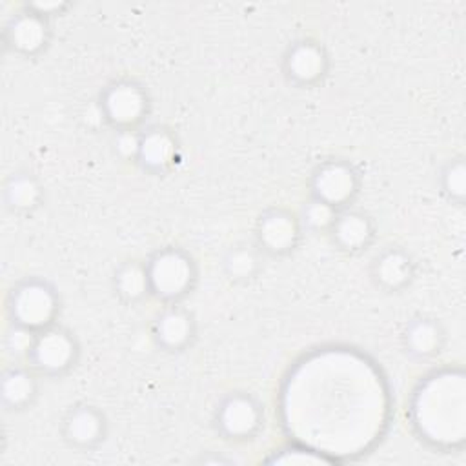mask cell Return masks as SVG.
Returning <instances> with one entry per match:
<instances>
[{
    "instance_id": "6da1fadb",
    "label": "cell",
    "mask_w": 466,
    "mask_h": 466,
    "mask_svg": "<svg viewBox=\"0 0 466 466\" xmlns=\"http://www.w3.org/2000/svg\"><path fill=\"white\" fill-rule=\"evenodd\" d=\"M62 299L56 286L46 277L27 275L18 279L5 297V317L9 324L35 333L58 324Z\"/></svg>"
},
{
    "instance_id": "7a4b0ae2",
    "label": "cell",
    "mask_w": 466,
    "mask_h": 466,
    "mask_svg": "<svg viewBox=\"0 0 466 466\" xmlns=\"http://www.w3.org/2000/svg\"><path fill=\"white\" fill-rule=\"evenodd\" d=\"M151 299L166 304H180L198 282V264L195 257L180 246L157 248L146 258Z\"/></svg>"
},
{
    "instance_id": "3957f363",
    "label": "cell",
    "mask_w": 466,
    "mask_h": 466,
    "mask_svg": "<svg viewBox=\"0 0 466 466\" xmlns=\"http://www.w3.org/2000/svg\"><path fill=\"white\" fill-rule=\"evenodd\" d=\"M96 107L102 122L113 131L142 129L151 115V95L140 80L120 76L102 87Z\"/></svg>"
},
{
    "instance_id": "277c9868",
    "label": "cell",
    "mask_w": 466,
    "mask_h": 466,
    "mask_svg": "<svg viewBox=\"0 0 466 466\" xmlns=\"http://www.w3.org/2000/svg\"><path fill=\"white\" fill-rule=\"evenodd\" d=\"M266 411L257 395L233 390L224 393L213 410V428L228 442H249L264 428Z\"/></svg>"
},
{
    "instance_id": "5b68a950",
    "label": "cell",
    "mask_w": 466,
    "mask_h": 466,
    "mask_svg": "<svg viewBox=\"0 0 466 466\" xmlns=\"http://www.w3.org/2000/svg\"><path fill=\"white\" fill-rule=\"evenodd\" d=\"M80 359L76 335L60 322L36 333L27 364L42 379H60L75 370Z\"/></svg>"
},
{
    "instance_id": "8992f818",
    "label": "cell",
    "mask_w": 466,
    "mask_h": 466,
    "mask_svg": "<svg viewBox=\"0 0 466 466\" xmlns=\"http://www.w3.org/2000/svg\"><path fill=\"white\" fill-rule=\"evenodd\" d=\"M309 197H315L337 209L353 206L360 195L362 177L357 166L340 157L324 158L315 164L308 180Z\"/></svg>"
},
{
    "instance_id": "52a82bcc",
    "label": "cell",
    "mask_w": 466,
    "mask_h": 466,
    "mask_svg": "<svg viewBox=\"0 0 466 466\" xmlns=\"http://www.w3.org/2000/svg\"><path fill=\"white\" fill-rule=\"evenodd\" d=\"M304 238L299 213L286 206L262 209L253 226V242L264 257L282 258L291 255Z\"/></svg>"
},
{
    "instance_id": "ba28073f",
    "label": "cell",
    "mask_w": 466,
    "mask_h": 466,
    "mask_svg": "<svg viewBox=\"0 0 466 466\" xmlns=\"http://www.w3.org/2000/svg\"><path fill=\"white\" fill-rule=\"evenodd\" d=\"M331 60L326 46L311 36L289 42L282 53L280 69L284 80L297 89L320 86L329 75Z\"/></svg>"
},
{
    "instance_id": "9c48e42d",
    "label": "cell",
    "mask_w": 466,
    "mask_h": 466,
    "mask_svg": "<svg viewBox=\"0 0 466 466\" xmlns=\"http://www.w3.org/2000/svg\"><path fill=\"white\" fill-rule=\"evenodd\" d=\"M51 38V20L35 13L25 4L7 18L2 29L5 49L22 58H36L46 53Z\"/></svg>"
},
{
    "instance_id": "30bf717a",
    "label": "cell",
    "mask_w": 466,
    "mask_h": 466,
    "mask_svg": "<svg viewBox=\"0 0 466 466\" xmlns=\"http://www.w3.org/2000/svg\"><path fill=\"white\" fill-rule=\"evenodd\" d=\"M109 433V419L102 408L91 402L71 404L60 419L62 441L76 451L98 448Z\"/></svg>"
},
{
    "instance_id": "8fae6325",
    "label": "cell",
    "mask_w": 466,
    "mask_h": 466,
    "mask_svg": "<svg viewBox=\"0 0 466 466\" xmlns=\"http://www.w3.org/2000/svg\"><path fill=\"white\" fill-rule=\"evenodd\" d=\"M182 147L177 131L166 124H147L142 127L140 153L137 167L151 177H164L180 162Z\"/></svg>"
},
{
    "instance_id": "7c38bea8",
    "label": "cell",
    "mask_w": 466,
    "mask_h": 466,
    "mask_svg": "<svg viewBox=\"0 0 466 466\" xmlns=\"http://www.w3.org/2000/svg\"><path fill=\"white\" fill-rule=\"evenodd\" d=\"M153 344L169 355L187 351L197 339L195 315L180 304H166L151 322Z\"/></svg>"
},
{
    "instance_id": "4fadbf2b",
    "label": "cell",
    "mask_w": 466,
    "mask_h": 466,
    "mask_svg": "<svg viewBox=\"0 0 466 466\" xmlns=\"http://www.w3.org/2000/svg\"><path fill=\"white\" fill-rule=\"evenodd\" d=\"M417 277V262L402 246H386L379 249L370 262V279L384 293H400L408 289Z\"/></svg>"
},
{
    "instance_id": "5bb4252c",
    "label": "cell",
    "mask_w": 466,
    "mask_h": 466,
    "mask_svg": "<svg viewBox=\"0 0 466 466\" xmlns=\"http://www.w3.org/2000/svg\"><path fill=\"white\" fill-rule=\"evenodd\" d=\"M400 346L408 359L415 362H431L444 351L446 329L442 322L431 315H413L402 326Z\"/></svg>"
},
{
    "instance_id": "9a60e30c",
    "label": "cell",
    "mask_w": 466,
    "mask_h": 466,
    "mask_svg": "<svg viewBox=\"0 0 466 466\" xmlns=\"http://www.w3.org/2000/svg\"><path fill=\"white\" fill-rule=\"evenodd\" d=\"M328 237L339 251L346 255H359L371 248L375 242L377 226L368 211L350 206L339 209Z\"/></svg>"
},
{
    "instance_id": "2e32d148",
    "label": "cell",
    "mask_w": 466,
    "mask_h": 466,
    "mask_svg": "<svg viewBox=\"0 0 466 466\" xmlns=\"http://www.w3.org/2000/svg\"><path fill=\"white\" fill-rule=\"evenodd\" d=\"M40 375L27 362H9L0 377V402L9 413L29 410L40 391Z\"/></svg>"
},
{
    "instance_id": "e0dca14e",
    "label": "cell",
    "mask_w": 466,
    "mask_h": 466,
    "mask_svg": "<svg viewBox=\"0 0 466 466\" xmlns=\"http://www.w3.org/2000/svg\"><path fill=\"white\" fill-rule=\"evenodd\" d=\"M46 189L38 175L29 169H16L4 180L2 202L15 215H33L44 206Z\"/></svg>"
},
{
    "instance_id": "ac0fdd59",
    "label": "cell",
    "mask_w": 466,
    "mask_h": 466,
    "mask_svg": "<svg viewBox=\"0 0 466 466\" xmlns=\"http://www.w3.org/2000/svg\"><path fill=\"white\" fill-rule=\"evenodd\" d=\"M113 295L126 306H138L151 299L146 260L126 258L111 275Z\"/></svg>"
},
{
    "instance_id": "d6986e66",
    "label": "cell",
    "mask_w": 466,
    "mask_h": 466,
    "mask_svg": "<svg viewBox=\"0 0 466 466\" xmlns=\"http://www.w3.org/2000/svg\"><path fill=\"white\" fill-rule=\"evenodd\" d=\"M264 258V253L255 246V242H235L224 251L220 268L229 282L246 284L260 275Z\"/></svg>"
},
{
    "instance_id": "ffe728a7",
    "label": "cell",
    "mask_w": 466,
    "mask_h": 466,
    "mask_svg": "<svg viewBox=\"0 0 466 466\" xmlns=\"http://www.w3.org/2000/svg\"><path fill=\"white\" fill-rule=\"evenodd\" d=\"M266 464H282V466H329L339 461L328 455L326 451L313 448L302 442H289L273 450L266 459Z\"/></svg>"
},
{
    "instance_id": "44dd1931",
    "label": "cell",
    "mask_w": 466,
    "mask_h": 466,
    "mask_svg": "<svg viewBox=\"0 0 466 466\" xmlns=\"http://www.w3.org/2000/svg\"><path fill=\"white\" fill-rule=\"evenodd\" d=\"M439 193L444 200L462 208L466 202V158L462 153L450 157L437 175Z\"/></svg>"
},
{
    "instance_id": "7402d4cb",
    "label": "cell",
    "mask_w": 466,
    "mask_h": 466,
    "mask_svg": "<svg viewBox=\"0 0 466 466\" xmlns=\"http://www.w3.org/2000/svg\"><path fill=\"white\" fill-rule=\"evenodd\" d=\"M297 213H299L300 224L304 228V233L328 235V231L331 229V226L335 222L339 209L315 198V197H308V200L302 202V206Z\"/></svg>"
},
{
    "instance_id": "603a6c76",
    "label": "cell",
    "mask_w": 466,
    "mask_h": 466,
    "mask_svg": "<svg viewBox=\"0 0 466 466\" xmlns=\"http://www.w3.org/2000/svg\"><path fill=\"white\" fill-rule=\"evenodd\" d=\"M35 337H36L35 331L7 322L4 350H5V355L11 359V362H27L31 348L35 344Z\"/></svg>"
},
{
    "instance_id": "cb8c5ba5",
    "label": "cell",
    "mask_w": 466,
    "mask_h": 466,
    "mask_svg": "<svg viewBox=\"0 0 466 466\" xmlns=\"http://www.w3.org/2000/svg\"><path fill=\"white\" fill-rule=\"evenodd\" d=\"M142 129H116L111 135V151L113 155L124 162L137 166L140 153Z\"/></svg>"
},
{
    "instance_id": "d4e9b609",
    "label": "cell",
    "mask_w": 466,
    "mask_h": 466,
    "mask_svg": "<svg viewBox=\"0 0 466 466\" xmlns=\"http://www.w3.org/2000/svg\"><path fill=\"white\" fill-rule=\"evenodd\" d=\"M25 5H27L29 9H33L35 13H38V15H42V16L49 18V20H53L55 16L64 15V13L71 7V4H69V2H66V0H53V2H25Z\"/></svg>"
}]
</instances>
